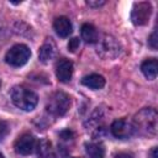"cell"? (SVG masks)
<instances>
[{
    "mask_svg": "<svg viewBox=\"0 0 158 158\" xmlns=\"http://www.w3.org/2000/svg\"><path fill=\"white\" fill-rule=\"evenodd\" d=\"M133 128L139 135L143 136H154L158 127V115L157 111L152 107H146L138 111L133 117Z\"/></svg>",
    "mask_w": 158,
    "mask_h": 158,
    "instance_id": "cell-1",
    "label": "cell"
},
{
    "mask_svg": "<svg viewBox=\"0 0 158 158\" xmlns=\"http://www.w3.org/2000/svg\"><path fill=\"white\" fill-rule=\"evenodd\" d=\"M11 101L23 111H32L38 102V96L32 90L22 85H16L11 90Z\"/></svg>",
    "mask_w": 158,
    "mask_h": 158,
    "instance_id": "cell-2",
    "label": "cell"
},
{
    "mask_svg": "<svg viewBox=\"0 0 158 158\" xmlns=\"http://www.w3.org/2000/svg\"><path fill=\"white\" fill-rule=\"evenodd\" d=\"M69 106L70 98L63 91H56L49 96L46 109L53 116H63L69 110Z\"/></svg>",
    "mask_w": 158,
    "mask_h": 158,
    "instance_id": "cell-3",
    "label": "cell"
},
{
    "mask_svg": "<svg viewBox=\"0 0 158 158\" xmlns=\"http://www.w3.org/2000/svg\"><path fill=\"white\" fill-rule=\"evenodd\" d=\"M96 52L104 59H114L121 52V46L112 36L104 35L96 42Z\"/></svg>",
    "mask_w": 158,
    "mask_h": 158,
    "instance_id": "cell-4",
    "label": "cell"
},
{
    "mask_svg": "<svg viewBox=\"0 0 158 158\" xmlns=\"http://www.w3.org/2000/svg\"><path fill=\"white\" fill-rule=\"evenodd\" d=\"M31 57V51L26 44L17 43L12 46L5 54V60L11 67H22Z\"/></svg>",
    "mask_w": 158,
    "mask_h": 158,
    "instance_id": "cell-5",
    "label": "cell"
},
{
    "mask_svg": "<svg viewBox=\"0 0 158 158\" xmlns=\"http://www.w3.org/2000/svg\"><path fill=\"white\" fill-rule=\"evenodd\" d=\"M151 14H152V5L149 2H147V1L136 2L133 5L132 12H131V20H132L133 25L142 26L149 21Z\"/></svg>",
    "mask_w": 158,
    "mask_h": 158,
    "instance_id": "cell-6",
    "label": "cell"
},
{
    "mask_svg": "<svg viewBox=\"0 0 158 158\" xmlns=\"http://www.w3.org/2000/svg\"><path fill=\"white\" fill-rule=\"evenodd\" d=\"M110 130H111L112 136H115L118 139H127L135 133V128H133L132 122L126 120V118L115 120L111 123Z\"/></svg>",
    "mask_w": 158,
    "mask_h": 158,
    "instance_id": "cell-7",
    "label": "cell"
},
{
    "mask_svg": "<svg viewBox=\"0 0 158 158\" xmlns=\"http://www.w3.org/2000/svg\"><path fill=\"white\" fill-rule=\"evenodd\" d=\"M15 152L21 156H28L31 154L36 148V138L31 133H22L17 137V139L14 143Z\"/></svg>",
    "mask_w": 158,
    "mask_h": 158,
    "instance_id": "cell-8",
    "label": "cell"
},
{
    "mask_svg": "<svg viewBox=\"0 0 158 158\" xmlns=\"http://www.w3.org/2000/svg\"><path fill=\"white\" fill-rule=\"evenodd\" d=\"M56 75L59 81L68 83L73 75V63L69 59L60 58L56 64Z\"/></svg>",
    "mask_w": 158,
    "mask_h": 158,
    "instance_id": "cell-9",
    "label": "cell"
},
{
    "mask_svg": "<svg viewBox=\"0 0 158 158\" xmlns=\"http://www.w3.org/2000/svg\"><path fill=\"white\" fill-rule=\"evenodd\" d=\"M53 28L56 31V33L59 36V37H68L72 31H73V26H72V22L68 17L65 16H59L54 20L53 22Z\"/></svg>",
    "mask_w": 158,
    "mask_h": 158,
    "instance_id": "cell-10",
    "label": "cell"
},
{
    "mask_svg": "<svg viewBox=\"0 0 158 158\" xmlns=\"http://www.w3.org/2000/svg\"><path fill=\"white\" fill-rule=\"evenodd\" d=\"M56 43L53 42L52 38H47L42 46L40 47V51H38V59L40 62L42 63H48L56 54Z\"/></svg>",
    "mask_w": 158,
    "mask_h": 158,
    "instance_id": "cell-11",
    "label": "cell"
},
{
    "mask_svg": "<svg viewBox=\"0 0 158 158\" xmlns=\"http://www.w3.org/2000/svg\"><path fill=\"white\" fill-rule=\"evenodd\" d=\"M81 84L89 89H93V90H99L101 88H104L105 85V78L100 74H89V75H85L83 79H81Z\"/></svg>",
    "mask_w": 158,
    "mask_h": 158,
    "instance_id": "cell-12",
    "label": "cell"
},
{
    "mask_svg": "<svg viewBox=\"0 0 158 158\" xmlns=\"http://www.w3.org/2000/svg\"><path fill=\"white\" fill-rule=\"evenodd\" d=\"M157 69H158V62H157L156 58L146 59L141 64V70H142L143 75L147 79H149V80L156 79V77H157Z\"/></svg>",
    "mask_w": 158,
    "mask_h": 158,
    "instance_id": "cell-13",
    "label": "cell"
},
{
    "mask_svg": "<svg viewBox=\"0 0 158 158\" xmlns=\"http://www.w3.org/2000/svg\"><path fill=\"white\" fill-rule=\"evenodd\" d=\"M38 158H57L56 151L52 147V143L48 139H41L37 144Z\"/></svg>",
    "mask_w": 158,
    "mask_h": 158,
    "instance_id": "cell-14",
    "label": "cell"
},
{
    "mask_svg": "<svg viewBox=\"0 0 158 158\" xmlns=\"http://www.w3.org/2000/svg\"><path fill=\"white\" fill-rule=\"evenodd\" d=\"M80 32H81V38L86 43H96L99 40L98 30L91 23H84L80 28Z\"/></svg>",
    "mask_w": 158,
    "mask_h": 158,
    "instance_id": "cell-15",
    "label": "cell"
},
{
    "mask_svg": "<svg viewBox=\"0 0 158 158\" xmlns=\"http://www.w3.org/2000/svg\"><path fill=\"white\" fill-rule=\"evenodd\" d=\"M85 152L89 158H105V148L99 142L85 143Z\"/></svg>",
    "mask_w": 158,
    "mask_h": 158,
    "instance_id": "cell-16",
    "label": "cell"
},
{
    "mask_svg": "<svg viewBox=\"0 0 158 158\" xmlns=\"http://www.w3.org/2000/svg\"><path fill=\"white\" fill-rule=\"evenodd\" d=\"M10 132V127H9V123L0 120V142L7 136V133Z\"/></svg>",
    "mask_w": 158,
    "mask_h": 158,
    "instance_id": "cell-17",
    "label": "cell"
},
{
    "mask_svg": "<svg viewBox=\"0 0 158 158\" xmlns=\"http://www.w3.org/2000/svg\"><path fill=\"white\" fill-rule=\"evenodd\" d=\"M78 48H79V38L74 37V38L69 40V42H68V51L72 52V53H74Z\"/></svg>",
    "mask_w": 158,
    "mask_h": 158,
    "instance_id": "cell-18",
    "label": "cell"
},
{
    "mask_svg": "<svg viewBox=\"0 0 158 158\" xmlns=\"http://www.w3.org/2000/svg\"><path fill=\"white\" fill-rule=\"evenodd\" d=\"M59 137L63 139V141H72L74 138V133L70 131V130H64L59 133Z\"/></svg>",
    "mask_w": 158,
    "mask_h": 158,
    "instance_id": "cell-19",
    "label": "cell"
},
{
    "mask_svg": "<svg viewBox=\"0 0 158 158\" xmlns=\"http://www.w3.org/2000/svg\"><path fill=\"white\" fill-rule=\"evenodd\" d=\"M157 31H154L151 36H149V38H148V44L152 47V49H157Z\"/></svg>",
    "mask_w": 158,
    "mask_h": 158,
    "instance_id": "cell-20",
    "label": "cell"
},
{
    "mask_svg": "<svg viewBox=\"0 0 158 158\" xmlns=\"http://www.w3.org/2000/svg\"><path fill=\"white\" fill-rule=\"evenodd\" d=\"M86 5H89L91 7H99V6L104 5V1H86Z\"/></svg>",
    "mask_w": 158,
    "mask_h": 158,
    "instance_id": "cell-21",
    "label": "cell"
},
{
    "mask_svg": "<svg viewBox=\"0 0 158 158\" xmlns=\"http://www.w3.org/2000/svg\"><path fill=\"white\" fill-rule=\"evenodd\" d=\"M115 158H133L131 153H118L115 156Z\"/></svg>",
    "mask_w": 158,
    "mask_h": 158,
    "instance_id": "cell-22",
    "label": "cell"
},
{
    "mask_svg": "<svg viewBox=\"0 0 158 158\" xmlns=\"http://www.w3.org/2000/svg\"><path fill=\"white\" fill-rule=\"evenodd\" d=\"M149 156H151V158H157V147H153V148H152Z\"/></svg>",
    "mask_w": 158,
    "mask_h": 158,
    "instance_id": "cell-23",
    "label": "cell"
},
{
    "mask_svg": "<svg viewBox=\"0 0 158 158\" xmlns=\"http://www.w3.org/2000/svg\"><path fill=\"white\" fill-rule=\"evenodd\" d=\"M0 158H5V157H4V156H2L1 153H0Z\"/></svg>",
    "mask_w": 158,
    "mask_h": 158,
    "instance_id": "cell-24",
    "label": "cell"
},
{
    "mask_svg": "<svg viewBox=\"0 0 158 158\" xmlns=\"http://www.w3.org/2000/svg\"><path fill=\"white\" fill-rule=\"evenodd\" d=\"M74 158H78V157H74Z\"/></svg>",
    "mask_w": 158,
    "mask_h": 158,
    "instance_id": "cell-25",
    "label": "cell"
},
{
    "mask_svg": "<svg viewBox=\"0 0 158 158\" xmlns=\"http://www.w3.org/2000/svg\"><path fill=\"white\" fill-rule=\"evenodd\" d=\"M0 85H1V83H0Z\"/></svg>",
    "mask_w": 158,
    "mask_h": 158,
    "instance_id": "cell-26",
    "label": "cell"
}]
</instances>
